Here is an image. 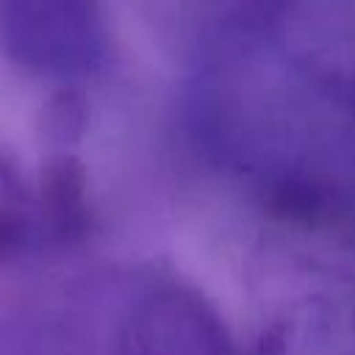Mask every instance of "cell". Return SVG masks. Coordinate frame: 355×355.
<instances>
[{
	"instance_id": "6da1fadb",
	"label": "cell",
	"mask_w": 355,
	"mask_h": 355,
	"mask_svg": "<svg viewBox=\"0 0 355 355\" xmlns=\"http://www.w3.org/2000/svg\"><path fill=\"white\" fill-rule=\"evenodd\" d=\"M0 44L33 69H80L100 50L97 0H0Z\"/></svg>"
},
{
	"instance_id": "7a4b0ae2",
	"label": "cell",
	"mask_w": 355,
	"mask_h": 355,
	"mask_svg": "<svg viewBox=\"0 0 355 355\" xmlns=\"http://www.w3.org/2000/svg\"><path fill=\"white\" fill-rule=\"evenodd\" d=\"M39 205L47 233L55 241H78L89 230L86 169L75 155L55 153L39 172Z\"/></svg>"
},
{
	"instance_id": "3957f363",
	"label": "cell",
	"mask_w": 355,
	"mask_h": 355,
	"mask_svg": "<svg viewBox=\"0 0 355 355\" xmlns=\"http://www.w3.org/2000/svg\"><path fill=\"white\" fill-rule=\"evenodd\" d=\"M36 128L50 144H75L86 130V100L78 89H58L39 108Z\"/></svg>"
},
{
	"instance_id": "277c9868",
	"label": "cell",
	"mask_w": 355,
	"mask_h": 355,
	"mask_svg": "<svg viewBox=\"0 0 355 355\" xmlns=\"http://www.w3.org/2000/svg\"><path fill=\"white\" fill-rule=\"evenodd\" d=\"M28 239L25 216L17 208H0V263L14 258Z\"/></svg>"
}]
</instances>
